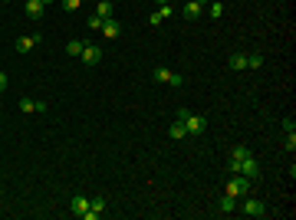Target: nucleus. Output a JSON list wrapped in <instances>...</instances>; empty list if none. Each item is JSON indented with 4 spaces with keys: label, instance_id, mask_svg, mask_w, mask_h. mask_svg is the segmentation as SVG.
Masks as SVG:
<instances>
[{
    "label": "nucleus",
    "instance_id": "nucleus-16",
    "mask_svg": "<svg viewBox=\"0 0 296 220\" xmlns=\"http://www.w3.org/2000/svg\"><path fill=\"white\" fill-rule=\"evenodd\" d=\"M185 122H175V125H171V128H168V138H175V142H178V138H185Z\"/></svg>",
    "mask_w": 296,
    "mask_h": 220
},
{
    "label": "nucleus",
    "instance_id": "nucleus-25",
    "mask_svg": "<svg viewBox=\"0 0 296 220\" xmlns=\"http://www.w3.org/2000/svg\"><path fill=\"white\" fill-rule=\"evenodd\" d=\"M89 207H92V210H99V214H102V210H106V200H102V197H92V200H89Z\"/></svg>",
    "mask_w": 296,
    "mask_h": 220
},
{
    "label": "nucleus",
    "instance_id": "nucleus-11",
    "mask_svg": "<svg viewBox=\"0 0 296 220\" xmlns=\"http://www.w3.org/2000/svg\"><path fill=\"white\" fill-rule=\"evenodd\" d=\"M27 17L30 20H40L43 17V0H27Z\"/></svg>",
    "mask_w": 296,
    "mask_h": 220
},
{
    "label": "nucleus",
    "instance_id": "nucleus-27",
    "mask_svg": "<svg viewBox=\"0 0 296 220\" xmlns=\"http://www.w3.org/2000/svg\"><path fill=\"white\" fill-rule=\"evenodd\" d=\"M3 89H7V76H3V73H0V92H3Z\"/></svg>",
    "mask_w": 296,
    "mask_h": 220
},
{
    "label": "nucleus",
    "instance_id": "nucleus-33",
    "mask_svg": "<svg viewBox=\"0 0 296 220\" xmlns=\"http://www.w3.org/2000/svg\"><path fill=\"white\" fill-rule=\"evenodd\" d=\"M208 3H214V0H208Z\"/></svg>",
    "mask_w": 296,
    "mask_h": 220
},
{
    "label": "nucleus",
    "instance_id": "nucleus-9",
    "mask_svg": "<svg viewBox=\"0 0 296 220\" xmlns=\"http://www.w3.org/2000/svg\"><path fill=\"white\" fill-rule=\"evenodd\" d=\"M20 112L30 115V112H46V102H36V99H20Z\"/></svg>",
    "mask_w": 296,
    "mask_h": 220
},
{
    "label": "nucleus",
    "instance_id": "nucleus-29",
    "mask_svg": "<svg viewBox=\"0 0 296 220\" xmlns=\"http://www.w3.org/2000/svg\"><path fill=\"white\" fill-rule=\"evenodd\" d=\"M46 3H53V0H43V7H46Z\"/></svg>",
    "mask_w": 296,
    "mask_h": 220
},
{
    "label": "nucleus",
    "instance_id": "nucleus-13",
    "mask_svg": "<svg viewBox=\"0 0 296 220\" xmlns=\"http://www.w3.org/2000/svg\"><path fill=\"white\" fill-rule=\"evenodd\" d=\"M96 17L109 20V17H112V0H99V3H96Z\"/></svg>",
    "mask_w": 296,
    "mask_h": 220
},
{
    "label": "nucleus",
    "instance_id": "nucleus-20",
    "mask_svg": "<svg viewBox=\"0 0 296 220\" xmlns=\"http://www.w3.org/2000/svg\"><path fill=\"white\" fill-rule=\"evenodd\" d=\"M79 7H82V0H63V10L66 13H76Z\"/></svg>",
    "mask_w": 296,
    "mask_h": 220
},
{
    "label": "nucleus",
    "instance_id": "nucleus-2",
    "mask_svg": "<svg viewBox=\"0 0 296 220\" xmlns=\"http://www.w3.org/2000/svg\"><path fill=\"white\" fill-rule=\"evenodd\" d=\"M181 122H185V132L188 135H204V132H208V119H204V115H191V112H188Z\"/></svg>",
    "mask_w": 296,
    "mask_h": 220
},
{
    "label": "nucleus",
    "instance_id": "nucleus-19",
    "mask_svg": "<svg viewBox=\"0 0 296 220\" xmlns=\"http://www.w3.org/2000/svg\"><path fill=\"white\" fill-rule=\"evenodd\" d=\"M247 66H250V69H263V56L260 53H250V56H247Z\"/></svg>",
    "mask_w": 296,
    "mask_h": 220
},
{
    "label": "nucleus",
    "instance_id": "nucleus-5",
    "mask_svg": "<svg viewBox=\"0 0 296 220\" xmlns=\"http://www.w3.org/2000/svg\"><path fill=\"white\" fill-rule=\"evenodd\" d=\"M40 43H43V36L33 33V36H17V43L13 46H17V53H30L33 46H40Z\"/></svg>",
    "mask_w": 296,
    "mask_h": 220
},
{
    "label": "nucleus",
    "instance_id": "nucleus-10",
    "mask_svg": "<svg viewBox=\"0 0 296 220\" xmlns=\"http://www.w3.org/2000/svg\"><path fill=\"white\" fill-rule=\"evenodd\" d=\"M234 210H237V197L224 194V197L217 200V214H234Z\"/></svg>",
    "mask_w": 296,
    "mask_h": 220
},
{
    "label": "nucleus",
    "instance_id": "nucleus-6",
    "mask_svg": "<svg viewBox=\"0 0 296 220\" xmlns=\"http://www.w3.org/2000/svg\"><path fill=\"white\" fill-rule=\"evenodd\" d=\"M99 33L106 36V40H119V36H122V23L115 20V17H109V20L102 23V30H99Z\"/></svg>",
    "mask_w": 296,
    "mask_h": 220
},
{
    "label": "nucleus",
    "instance_id": "nucleus-4",
    "mask_svg": "<svg viewBox=\"0 0 296 220\" xmlns=\"http://www.w3.org/2000/svg\"><path fill=\"white\" fill-rule=\"evenodd\" d=\"M237 174H243V177H250V181H257V177H260V161H257L253 154H247V158L241 161V171H237Z\"/></svg>",
    "mask_w": 296,
    "mask_h": 220
},
{
    "label": "nucleus",
    "instance_id": "nucleus-14",
    "mask_svg": "<svg viewBox=\"0 0 296 220\" xmlns=\"http://www.w3.org/2000/svg\"><path fill=\"white\" fill-rule=\"evenodd\" d=\"M227 66H230V69H247V53H234V56L227 59Z\"/></svg>",
    "mask_w": 296,
    "mask_h": 220
},
{
    "label": "nucleus",
    "instance_id": "nucleus-21",
    "mask_svg": "<svg viewBox=\"0 0 296 220\" xmlns=\"http://www.w3.org/2000/svg\"><path fill=\"white\" fill-rule=\"evenodd\" d=\"M211 17H214V20H220V17H224V3H220V0H214V3H211Z\"/></svg>",
    "mask_w": 296,
    "mask_h": 220
},
{
    "label": "nucleus",
    "instance_id": "nucleus-28",
    "mask_svg": "<svg viewBox=\"0 0 296 220\" xmlns=\"http://www.w3.org/2000/svg\"><path fill=\"white\" fill-rule=\"evenodd\" d=\"M158 3H171V0H158Z\"/></svg>",
    "mask_w": 296,
    "mask_h": 220
},
{
    "label": "nucleus",
    "instance_id": "nucleus-32",
    "mask_svg": "<svg viewBox=\"0 0 296 220\" xmlns=\"http://www.w3.org/2000/svg\"><path fill=\"white\" fill-rule=\"evenodd\" d=\"M185 3H191V0H185Z\"/></svg>",
    "mask_w": 296,
    "mask_h": 220
},
{
    "label": "nucleus",
    "instance_id": "nucleus-12",
    "mask_svg": "<svg viewBox=\"0 0 296 220\" xmlns=\"http://www.w3.org/2000/svg\"><path fill=\"white\" fill-rule=\"evenodd\" d=\"M69 207H73V214H76V217H82V214H86V210H89V197H82V194H76Z\"/></svg>",
    "mask_w": 296,
    "mask_h": 220
},
{
    "label": "nucleus",
    "instance_id": "nucleus-31",
    "mask_svg": "<svg viewBox=\"0 0 296 220\" xmlns=\"http://www.w3.org/2000/svg\"><path fill=\"white\" fill-rule=\"evenodd\" d=\"M0 197H3V191H0Z\"/></svg>",
    "mask_w": 296,
    "mask_h": 220
},
{
    "label": "nucleus",
    "instance_id": "nucleus-15",
    "mask_svg": "<svg viewBox=\"0 0 296 220\" xmlns=\"http://www.w3.org/2000/svg\"><path fill=\"white\" fill-rule=\"evenodd\" d=\"M82 49H86L82 40H69V43H66V53H69V56H82Z\"/></svg>",
    "mask_w": 296,
    "mask_h": 220
},
{
    "label": "nucleus",
    "instance_id": "nucleus-3",
    "mask_svg": "<svg viewBox=\"0 0 296 220\" xmlns=\"http://www.w3.org/2000/svg\"><path fill=\"white\" fill-rule=\"evenodd\" d=\"M241 214H247V217H263V214H267V204H263V200H257V197H247V194H243Z\"/></svg>",
    "mask_w": 296,
    "mask_h": 220
},
{
    "label": "nucleus",
    "instance_id": "nucleus-30",
    "mask_svg": "<svg viewBox=\"0 0 296 220\" xmlns=\"http://www.w3.org/2000/svg\"><path fill=\"white\" fill-rule=\"evenodd\" d=\"M0 3H7V0H0Z\"/></svg>",
    "mask_w": 296,
    "mask_h": 220
},
{
    "label": "nucleus",
    "instance_id": "nucleus-18",
    "mask_svg": "<svg viewBox=\"0 0 296 220\" xmlns=\"http://www.w3.org/2000/svg\"><path fill=\"white\" fill-rule=\"evenodd\" d=\"M155 79H158V82H168V79H171V69L168 66H155Z\"/></svg>",
    "mask_w": 296,
    "mask_h": 220
},
{
    "label": "nucleus",
    "instance_id": "nucleus-1",
    "mask_svg": "<svg viewBox=\"0 0 296 220\" xmlns=\"http://www.w3.org/2000/svg\"><path fill=\"white\" fill-rule=\"evenodd\" d=\"M250 187H253V181L250 177H243V174H234L224 184V194H230V197H243V194H250Z\"/></svg>",
    "mask_w": 296,
    "mask_h": 220
},
{
    "label": "nucleus",
    "instance_id": "nucleus-22",
    "mask_svg": "<svg viewBox=\"0 0 296 220\" xmlns=\"http://www.w3.org/2000/svg\"><path fill=\"white\" fill-rule=\"evenodd\" d=\"M247 154H250V148H247V145H237V148H234V154H230V158H237V161H243V158H247Z\"/></svg>",
    "mask_w": 296,
    "mask_h": 220
},
{
    "label": "nucleus",
    "instance_id": "nucleus-24",
    "mask_svg": "<svg viewBox=\"0 0 296 220\" xmlns=\"http://www.w3.org/2000/svg\"><path fill=\"white\" fill-rule=\"evenodd\" d=\"M168 86L181 89V86H185V76H181V73H171V79H168Z\"/></svg>",
    "mask_w": 296,
    "mask_h": 220
},
{
    "label": "nucleus",
    "instance_id": "nucleus-7",
    "mask_svg": "<svg viewBox=\"0 0 296 220\" xmlns=\"http://www.w3.org/2000/svg\"><path fill=\"white\" fill-rule=\"evenodd\" d=\"M86 66H96L99 59H102V46H96V43H86V49H82V56H79Z\"/></svg>",
    "mask_w": 296,
    "mask_h": 220
},
{
    "label": "nucleus",
    "instance_id": "nucleus-23",
    "mask_svg": "<svg viewBox=\"0 0 296 220\" xmlns=\"http://www.w3.org/2000/svg\"><path fill=\"white\" fill-rule=\"evenodd\" d=\"M102 23H106V20H102V17H96V13H92V17H89V23H86V26H89V30H96V33H99V30H102Z\"/></svg>",
    "mask_w": 296,
    "mask_h": 220
},
{
    "label": "nucleus",
    "instance_id": "nucleus-8",
    "mask_svg": "<svg viewBox=\"0 0 296 220\" xmlns=\"http://www.w3.org/2000/svg\"><path fill=\"white\" fill-rule=\"evenodd\" d=\"M201 13H204V0H191V3H185L181 17H185V20H197Z\"/></svg>",
    "mask_w": 296,
    "mask_h": 220
},
{
    "label": "nucleus",
    "instance_id": "nucleus-26",
    "mask_svg": "<svg viewBox=\"0 0 296 220\" xmlns=\"http://www.w3.org/2000/svg\"><path fill=\"white\" fill-rule=\"evenodd\" d=\"M283 145H286V151H293V148H296V135H293V132H286Z\"/></svg>",
    "mask_w": 296,
    "mask_h": 220
},
{
    "label": "nucleus",
    "instance_id": "nucleus-17",
    "mask_svg": "<svg viewBox=\"0 0 296 220\" xmlns=\"http://www.w3.org/2000/svg\"><path fill=\"white\" fill-rule=\"evenodd\" d=\"M158 17H161V23L171 20V17H175V7H171V3H158Z\"/></svg>",
    "mask_w": 296,
    "mask_h": 220
}]
</instances>
